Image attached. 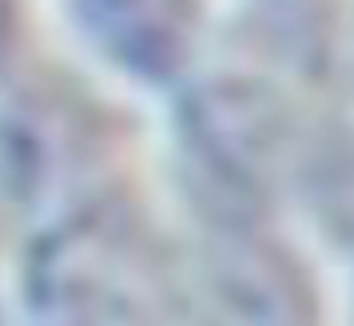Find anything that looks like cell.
Instances as JSON below:
<instances>
[{"label": "cell", "instance_id": "cell-1", "mask_svg": "<svg viewBox=\"0 0 354 326\" xmlns=\"http://www.w3.org/2000/svg\"><path fill=\"white\" fill-rule=\"evenodd\" d=\"M44 326H183L151 255L115 231H76L36 275Z\"/></svg>", "mask_w": 354, "mask_h": 326}]
</instances>
